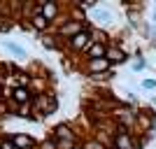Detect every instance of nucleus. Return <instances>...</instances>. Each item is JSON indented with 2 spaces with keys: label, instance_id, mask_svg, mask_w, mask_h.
I'll return each instance as SVG.
<instances>
[{
  "label": "nucleus",
  "instance_id": "obj_5",
  "mask_svg": "<svg viewBox=\"0 0 156 149\" xmlns=\"http://www.w3.org/2000/svg\"><path fill=\"white\" fill-rule=\"evenodd\" d=\"M105 59L112 63V68L114 65H121L128 61V54L124 51V47H121V42H112L110 47H107V54H105Z\"/></svg>",
  "mask_w": 156,
  "mask_h": 149
},
{
  "label": "nucleus",
  "instance_id": "obj_2",
  "mask_svg": "<svg viewBox=\"0 0 156 149\" xmlns=\"http://www.w3.org/2000/svg\"><path fill=\"white\" fill-rule=\"evenodd\" d=\"M86 28H89V23L75 21V19L70 16V19H68V21L63 23V26H61L58 30H56V37H58V40H65V42H68V40H72L75 35H79L82 30H86Z\"/></svg>",
  "mask_w": 156,
  "mask_h": 149
},
{
  "label": "nucleus",
  "instance_id": "obj_4",
  "mask_svg": "<svg viewBox=\"0 0 156 149\" xmlns=\"http://www.w3.org/2000/svg\"><path fill=\"white\" fill-rule=\"evenodd\" d=\"M135 133H130L128 128L117 126V133L112 137V149H135Z\"/></svg>",
  "mask_w": 156,
  "mask_h": 149
},
{
  "label": "nucleus",
  "instance_id": "obj_11",
  "mask_svg": "<svg viewBox=\"0 0 156 149\" xmlns=\"http://www.w3.org/2000/svg\"><path fill=\"white\" fill-rule=\"evenodd\" d=\"M91 40H93V42H98V44H105V47L112 44V42H110V33L105 30V28H98V26L91 28Z\"/></svg>",
  "mask_w": 156,
  "mask_h": 149
},
{
  "label": "nucleus",
  "instance_id": "obj_13",
  "mask_svg": "<svg viewBox=\"0 0 156 149\" xmlns=\"http://www.w3.org/2000/svg\"><path fill=\"white\" fill-rule=\"evenodd\" d=\"M42 47H44L47 51H56V49H58V42L54 37H42Z\"/></svg>",
  "mask_w": 156,
  "mask_h": 149
},
{
  "label": "nucleus",
  "instance_id": "obj_15",
  "mask_svg": "<svg viewBox=\"0 0 156 149\" xmlns=\"http://www.w3.org/2000/svg\"><path fill=\"white\" fill-rule=\"evenodd\" d=\"M84 149H107V147H105L100 140H96V137H93V140H86V142H84Z\"/></svg>",
  "mask_w": 156,
  "mask_h": 149
},
{
  "label": "nucleus",
  "instance_id": "obj_17",
  "mask_svg": "<svg viewBox=\"0 0 156 149\" xmlns=\"http://www.w3.org/2000/svg\"><path fill=\"white\" fill-rule=\"evenodd\" d=\"M0 149H16V147H14V142L9 140V135L0 137Z\"/></svg>",
  "mask_w": 156,
  "mask_h": 149
},
{
  "label": "nucleus",
  "instance_id": "obj_19",
  "mask_svg": "<svg viewBox=\"0 0 156 149\" xmlns=\"http://www.w3.org/2000/svg\"><path fill=\"white\" fill-rule=\"evenodd\" d=\"M142 89L154 91V89H156V79H142Z\"/></svg>",
  "mask_w": 156,
  "mask_h": 149
},
{
  "label": "nucleus",
  "instance_id": "obj_22",
  "mask_svg": "<svg viewBox=\"0 0 156 149\" xmlns=\"http://www.w3.org/2000/svg\"><path fill=\"white\" fill-rule=\"evenodd\" d=\"M72 149H84V144H75V147H72Z\"/></svg>",
  "mask_w": 156,
  "mask_h": 149
},
{
  "label": "nucleus",
  "instance_id": "obj_8",
  "mask_svg": "<svg viewBox=\"0 0 156 149\" xmlns=\"http://www.w3.org/2000/svg\"><path fill=\"white\" fill-rule=\"evenodd\" d=\"M2 49H5V51H9L14 59H19V61H26V59H28V51H26L21 44L12 42V40H2Z\"/></svg>",
  "mask_w": 156,
  "mask_h": 149
},
{
  "label": "nucleus",
  "instance_id": "obj_20",
  "mask_svg": "<svg viewBox=\"0 0 156 149\" xmlns=\"http://www.w3.org/2000/svg\"><path fill=\"white\" fill-rule=\"evenodd\" d=\"M5 100V91H2V84H0V103Z\"/></svg>",
  "mask_w": 156,
  "mask_h": 149
},
{
  "label": "nucleus",
  "instance_id": "obj_21",
  "mask_svg": "<svg viewBox=\"0 0 156 149\" xmlns=\"http://www.w3.org/2000/svg\"><path fill=\"white\" fill-rule=\"evenodd\" d=\"M151 19H154V23H156V7H154V12H151Z\"/></svg>",
  "mask_w": 156,
  "mask_h": 149
},
{
  "label": "nucleus",
  "instance_id": "obj_1",
  "mask_svg": "<svg viewBox=\"0 0 156 149\" xmlns=\"http://www.w3.org/2000/svg\"><path fill=\"white\" fill-rule=\"evenodd\" d=\"M33 107L37 112L40 117H47V114H54V112L58 110V98L49 93V91H42L37 96L33 98Z\"/></svg>",
  "mask_w": 156,
  "mask_h": 149
},
{
  "label": "nucleus",
  "instance_id": "obj_6",
  "mask_svg": "<svg viewBox=\"0 0 156 149\" xmlns=\"http://www.w3.org/2000/svg\"><path fill=\"white\" fill-rule=\"evenodd\" d=\"M51 137L56 140V142H65V140H70V142H77V140H75V128H72L68 121L56 123V126H54V130H51Z\"/></svg>",
  "mask_w": 156,
  "mask_h": 149
},
{
  "label": "nucleus",
  "instance_id": "obj_9",
  "mask_svg": "<svg viewBox=\"0 0 156 149\" xmlns=\"http://www.w3.org/2000/svg\"><path fill=\"white\" fill-rule=\"evenodd\" d=\"M86 56V61H93V59H105V54H107V47L105 44H98V42H91V44L86 47L84 51H82Z\"/></svg>",
  "mask_w": 156,
  "mask_h": 149
},
{
  "label": "nucleus",
  "instance_id": "obj_12",
  "mask_svg": "<svg viewBox=\"0 0 156 149\" xmlns=\"http://www.w3.org/2000/svg\"><path fill=\"white\" fill-rule=\"evenodd\" d=\"M28 23H30V28H33L35 33H44V30H49V26H51V23H49V21H47L44 16H42V14L33 16V19L28 21Z\"/></svg>",
  "mask_w": 156,
  "mask_h": 149
},
{
  "label": "nucleus",
  "instance_id": "obj_16",
  "mask_svg": "<svg viewBox=\"0 0 156 149\" xmlns=\"http://www.w3.org/2000/svg\"><path fill=\"white\" fill-rule=\"evenodd\" d=\"M37 149H58V147H56V142H54V137L49 135L47 140H42V142L37 144Z\"/></svg>",
  "mask_w": 156,
  "mask_h": 149
},
{
  "label": "nucleus",
  "instance_id": "obj_3",
  "mask_svg": "<svg viewBox=\"0 0 156 149\" xmlns=\"http://www.w3.org/2000/svg\"><path fill=\"white\" fill-rule=\"evenodd\" d=\"M91 28H93V26H89L86 30H82L79 35H75L72 40H68V42H65L68 51H72V54H82V51H84L86 47L93 42V40H91Z\"/></svg>",
  "mask_w": 156,
  "mask_h": 149
},
{
  "label": "nucleus",
  "instance_id": "obj_18",
  "mask_svg": "<svg viewBox=\"0 0 156 149\" xmlns=\"http://www.w3.org/2000/svg\"><path fill=\"white\" fill-rule=\"evenodd\" d=\"M144 65H147V61H144V59H137L130 68H133V72H140V70H144Z\"/></svg>",
  "mask_w": 156,
  "mask_h": 149
},
{
  "label": "nucleus",
  "instance_id": "obj_14",
  "mask_svg": "<svg viewBox=\"0 0 156 149\" xmlns=\"http://www.w3.org/2000/svg\"><path fill=\"white\" fill-rule=\"evenodd\" d=\"M9 28H12V19H9L7 14H2V12H0V33L9 30Z\"/></svg>",
  "mask_w": 156,
  "mask_h": 149
},
{
  "label": "nucleus",
  "instance_id": "obj_7",
  "mask_svg": "<svg viewBox=\"0 0 156 149\" xmlns=\"http://www.w3.org/2000/svg\"><path fill=\"white\" fill-rule=\"evenodd\" d=\"M9 140L14 142L16 149H37V144H40V142H35V137L26 135V133H12Z\"/></svg>",
  "mask_w": 156,
  "mask_h": 149
},
{
  "label": "nucleus",
  "instance_id": "obj_10",
  "mask_svg": "<svg viewBox=\"0 0 156 149\" xmlns=\"http://www.w3.org/2000/svg\"><path fill=\"white\" fill-rule=\"evenodd\" d=\"M91 19L98 21L100 26H107V23H112V19H114V14L110 12V9H103V7H96L91 12Z\"/></svg>",
  "mask_w": 156,
  "mask_h": 149
}]
</instances>
